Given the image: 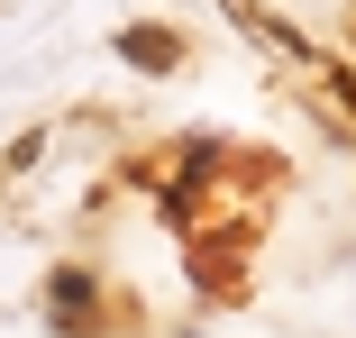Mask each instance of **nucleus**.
Returning <instances> with one entry per match:
<instances>
[{
    "mask_svg": "<svg viewBox=\"0 0 356 338\" xmlns=\"http://www.w3.org/2000/svg\"><path fill=\"white\" fill-rule=\"evenodd\" d=\"M119 55L137 64V74H174V64H183V37L174 28H119Z\"/></svg>",
    "mask_w": 356,
    "mask_h": 338,
    "instance_id": "obj_1",
    "label": "nucleus"
},
{
    "mask_svg": "<svg viewBox=\"0 0 356 338\" xmlns=\"http://www.w3.org/2000/svg\"><path fill=\"white\" fill-rule=\"evenodd\" d=\"M220 10H229V19H238L247 37H265V46H283V55H302V37H293V28H283V19L265 10V0H220Z\"/></svg>",
    "mask_w": 356,
    "mask_h": 338,
    "instance_id": "obj_2",
    "label": "nucleus"
}]
</instances>
